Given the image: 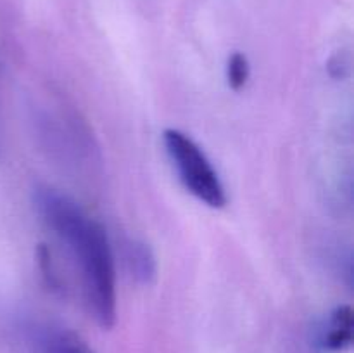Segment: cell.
Masks as SVG:
<instances>
[{"label": "cell", "instance_id": "obj_1", "mask_svg": "<svg viewBox=\"0 0 354 353\" xmlns=\"http://www.w3.org/2000/svg\"><path fill=\"white\" fill-rule=\"evenodd\" d=\"M35 208L80 265L90 314L102 329L116 324V269L106 228L71 197L52 187L35 189Z\"/></svg>", "mask_w": 354, "mask_h": 353}, {"label": "cell", "instance_id": "obj_2", "mask_svg": "<svg viewBox=\"0 0 354 353\" xmlns=\"http://www.w3.org/2000/svg\"><path fill=\"white\" fill-rule=\"evenodd\" d=\"M162 142L183 187L206 206L223 208L227 204L223 182L201 145L178 128H166Z\"/></svg>", "mask_w": 354, "mask_h": 353}, {"label": "cell", "instance_id": "obj_3", "mask_svg": "<svg viewBox=\"0 0 354 353\" xmlns=\"http://www.w3.org/2000/svg\"><path fill=\"white\" fill-rule=\"evenodd\" d=\"M127 265L131 277L142 286H151L158 277L156 255L147 242L131 239L127 244Z\"/></svg>", "mask_w": 354, "mask_h": 353}, {"label": "cell", "instance_id": "obj_4", "mask_svg": "<svg viewBox=\"0 0 354 353\" xmlns=\"http://www.w3.org/2000/svg\"><path fill=\"white\" fill-rule=\"evenodd\" d=\"M354 315L349 305L337 307L328 320V331L324 336V346L328 352H341L353 341Z\"/></svg>", "mask_w": 354, "mask_h": 353}, {"label": "cell", "instance_id": "obj_5", "mask_svg": "<svg viewBox=\"0 0 354 353\" xmlns=\"http://www.w3.org/2000/svg\"><path fill=\"white\" fill-rule=\"evenodd\" d=\"M251 66L248 55L242 52H232L227 61V82L234 92H241L249 82Z\"/></svg>", "mask_w": 354, "mask_h": 353}, {"label": "cell", "instance_id": "obj_6", "mask_svg": "<svg viewBox=\"0 0 354 353\" xmlns=\"http://www.w3.org/2000/svg\"><path fill=\"white\" fill-rule=\"evenodd\" d=\"M37 260L38 266H40V272L44 280L47 282V286L50 287L55 293H64V284H62L61 275L57 273L55 269V263L52 260V251L48 249L47 244H38L37 249Z\"/></svg>", "mask_w": 354, "mask_h": 353}, {"label": "cell", "instance_id": "obj_7", "mask_svg": "<svg viewBox=\"0 0 354 353\" xmlns=\"http://www.w3.org/2000/svg\"><path fill=\"white\" fill-rule=\"evenodd\" d=\"M55 353H93L92 348L80 336L73 332H62L54 341Z\"/></svg>", "mask_w": 354, "mask_h": 353}]
</instances>
